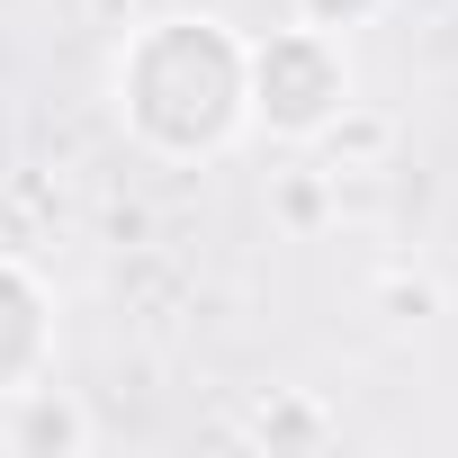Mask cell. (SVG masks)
I'll list each match as a JSON object with an SVG mask.
<instances>
[{
    "instance_id": "6da1fadb",
    "label": "cell",
    "mask_w": 458,
    "mask_h": 458,
    "mask_svg": "<svg viewBox=\"0 0 458 458\" xmlns=\"http://www.w3.org/2000/svg\"><path fill=\"white\" fill-rule=\"evenodd\" d=\"M108 108L153 162H216L252 126V37L216 10L144 19L108 55Z\"/></svg>"
},
{
    "instance_id": "7a4b0ae2",
    "label": "cell",
    "mask_w": 458,
    "mask_h": 458,
    "mask_svg": "<svg viewBox=\"0 0 458 458\" xmlns=\"http://www.w3.org/2000/svg\"><path fill=\"white\" fill-rule=\"evenodd\" d=\"M351 117V37H324L306 19L252 37V126L279 144H324Z\"/></svg>"
},
{
    "instance_id": "3957f363",
    "label": "cell",
    "mask_w": 458,
    "mask_h": 458,
    "mask_svg": "<svg viewBox=\"0 0 458 458\" xmlns=\"http://www.w3.org/2000/svg\"><path fill=\"white\" fill-rule=\"evenodd\" d=\"M37 377H55V288L19 252H0V404Z\"/></svg>"
},
{
    "instance_id": "277c9868",
    "label": "cell",
    "mask_w": 458,
    "mask_h": 458,
    "mask_svg": "<svg viewBox=\"0 0 458 458\" xmlns=\"http://www.w3.org/2000/svg\"><path fill=\"white\" fill-rule=\"evenodd\" d=\"M0 449H19V458H81L90 449V413L64 395V386H28L0 404Z\"/></svg>"
},
{
    "instance_id": "5b68a950",
    "label": "cell",
    "mask_w": 458,
    "mask_h": 458,
    "mask_svg": "<svg viewBox=\"0 0 458 458\" xmlns=\"http://www.w3.org/2000/svg\"><path fill=\"white\" fill-rule=\"evenodd\" d=\"M252 440L261 449H333V413L306 404V395H270L261 422H252Z\"/></svg>"
},
{
    "instance_id": "8992f818",
    "label": "cell",
    "mask_w": 458,
    "mask_h": 458,
    "mask_svg": "<svg viewBox=\"0 0 458 458\" xmlns=\"http://www.w3.org/2000/svg\"><path fill=\"white\" fill-rule=\"evenodd\" d=\"M288 19H306V28H324V37H360V28L386 19V0H288Z\"/></svg>"
}]
</instances>
